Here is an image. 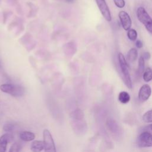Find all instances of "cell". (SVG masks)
<instances>
[{"mask_svg":"<svg viewBox=\"0 0 152 152\" xmlns=\"http://www.w3.org/2000/svg\"><path fill=\"white\" fill-rule=\"evenodd\" d=\"M118 60L119 63V66L121 68V71L122 75V80L125 84V86L128 88H131L132 87V81L131 79V76L128 70V64L124 56V55L119 52L118 53Z\"/></svg>","mask_w":152,"mask_h":152,"instance_id":"6da1fadb","label":"cell"},{"mask_svg":"<svg viewBox=\"0 0 152 152\" xmlns=\"http://www.w3.org/2000/svg\"><path fill=\"white\" fill-rule=\"evenodd\" d=\"M1 90L14 97H21L25 93L23 87L13 84H4L0 86Z\"/></svg>","mask_w":152,"mask_h":152,"instance_id":"7a4b0ae2","label":"cell"},{"mask_svg":"<svg viewBox=\"0 0 152 152\" xmlns=\"http://www.w3.org/2000/svg\"><path fill=\"white\" fill-rule=\"evenodd\" d=\"M137 17L145 28L152 34V18L144 7H140L137 8Z\"/></svg>","mask_w":152,"mask_h":152,"instance_id":"3957f363","label":"cell"},{"mask_svg":"<svg viewBox=\"0 0 152 152\" xmlns=\"http://www.w3.org/2000/svg\"><path fill=\"white\" fill-rule=\"evenodd\" d=\"M45 152H56L55 144L50 131L45 129L43 132Z\"/></svg>","mask_w":152,"mask_h":152,"instance_id":"277c9868","label":"cell"},{"mask_svg":"<svg viewBox=\"0 0 152 152\" xmlns=\"http://www.w3.org/2000/svg\"><path fill=\"white\" fill-rule=\"evenodd\" d=\"M137 143L140 147H152V134L147 132H141L138 137Z\"/></svg>","mask_w":152,"mask_h":152,"instance_id":"5b68a950","label":"cell"},{"mask_svg":"<svg viewBox=\"0 0 152 152\" xmlns=\"http://www.w3.org/2000/svg\"><path fill=\"white\" fill-rule=\"evenodd\" d=\"M97 7L104 19L107 21H111L112 17L110 10L105 0H96Z\"/></svg>","mask_w":152,"mask_h":152,"instance_id":"8992f818","label":"cell"},{"mask_svg":"<svg viewBox=\"0 0 152 152\" xmlns=\"http://www.w3.org/2000/svg\"><path fill=\"white\" fill-rule=\"evenodd\" d=\"M118 15L123 28L125 30H129L132 25V21L129 14L124 11H121Z\"/></svg>","mask_w":152,"mask_h":152,"instance_id":"52a82bcc","label":"cell"},{"mask_svg":"<svg viewBox=\"0 0 152 152\" xmlns=\"http://www.w3.org/2000/svg\"><path fill=\"white\" fill-rule=\"evenodd\" d=\"M151 93V87L148 84H144L142 86L139 90L138 93V99L142 102L147 101L150 97Z\"/></svg>","mask_w":152,"mask_h":152,"instance_id":"ba28073f","label":"cell"},{"mask_svg":"<svg viewBox=\"0 0 152 152\" xmlns=\"http://www.w3.org/2000/svg\"><path fill=\"white\" fill-rule=\"evenodd\" d=\"M12 140L10 133H5L0 137V152H6L8 143Z\"/></svg>","mask_w":152,"mask_h":152,"instance_id":"9c48e42d","label":"cell"},{"mask_svg":"<svg viewBox=\"0 0 152 152\" xmlns=\"http://www.w3.org/2000/svg\"><path fill=\"white\" fill-rule=\"evenodd\" d=\"M30 149L33 152H40L44 150V142L42 140H34L30 145Z\"/></svg>","mask_w":152,"mask_h":152,"instance_id":"30bf717a","label":"cell"},{"mask_svg":"<svg viewBox=\"0 0 152 152\" xmlns=\"http://www.w3.org/2000/svg\"><path fill=\"white\" fill-rule=\"evenodd\" d=\"M107 125L109 129L113 133L115 134H118L119 132V128L117 123L115 120L112 119H109L107 121Z\"/></svg>","mask_w":152,"mask_h":152,"instance_id":"8fae6325","label":"cell"},{"mask_svg":"<svg viewBox=\"0 0 152 152\" xmlns=\"http://www.w3.org/2000/svg\"><path fill=\"white\" fill-rule=\"evenodd\" d=\"M20 138L23 141H31L35 138V134L30 131H22L20 133Z\"/></svg>","mask_w":152,"mask_h":152,"instance_id":"7c38bea8","label":"cell"},{"mask_svg":"<svg viewBox=\"0 0 152 152\" xmlns=\"http://www.w3.org/2000/svg\"><path fill=\"white\" fill-rule=\"evenodd\" d=\"M138 57V51L135 48H131L130 50L127 53V59L128 61L132 62H134Z\"/></svg>","mask_w":152,"mask_h":152,"instance_id":"4fadbf2b","label":"cell"},{"mask_svg":"<svg viewBox=\"0 0 152 152\" xmlns=\"http://www.w3.org/2000/svg\"><path fill=\"white\" fill-rule=\"evenodd\" d=\"M118 100L121 103L123 104H126L129 102L130 96L129 93H127L126 91H121L119 94Z\"/></svg>","mask_w":152,"mask_h":152,"instance_id":"5bb4252c","label":"cell"},{"mask_svg":"<svg viewBox=\"0 0 152 152\" xmlns=\"http://www.w3.org/2000/svg\"><path fill=\"white\" fill-rule=\"evenodd\" d=\"M145 69V60L142 56V55L140 57L138 60V74L141 76L143 74Z\"/></svg>","mask_w":152,"mask_h":152,"instance_id":"9a60e30c","label":"cell"},{"mask_svg":"<svg viewBox=\"0 0 152 152\" xmlns=\"http://www.w3.org/2000/svg\"><path fill=\"white\" fill-rule=\"evenodd\" d=\"M71 116L74 119H75L77 121H80L83 119L84 113L81 109H77L71 113Z\"/></svg>","mask_w":152,"mask_h":152,"instance_id":"2e32d148","label":"cell"},{"mask_svg":"<svg viewBox=\"0 0 152 152\" xmlns=\"http://www.w3.org/2000/svg\"><path fill=\"white\" fill-rule=\"evenodd\" d=\"M142 77L145 82L150 81L152 80V69L150 67H147L144 70Z\"/></svg>","mask_w":152,"mask_h":152,"instance_id":"e0dca14e","label":"cell"},{"mask_svg":"<svg viewBox=\"0 0 152 152\" xmlns=\"http://www.w3.org/2000/svg\"><path fill=\"white\" fill-rule=\"evenodd\" d=\"M127 36L128 39L131 41H135L137 38V33L135 29H129L128 30Z\"/></svg>","mask_w":152,"mask_h":152,"instance_id":"ac0fdd59","label":"cell"},{"mask_svg":"<svg viewBox=\"0 0 152 152\" xmlns=\"http://www.w3.org/2000/svg\"><path fill=\"white\" fill-rule=\"evenodd\" d=\"M142 119L146 123H152V109L148 110L144 114Z\"/></svg>","mask_w":152,"mask_h":152,"instance_id":"d6986e66","label":"cell"},{"mask_svg":"<svg viewBox=\"0 0 152 152\" xmlns=\"http://www.w3.org/2000/svg\"><path fill=\"white\" fill-rule=\"evenodd\" d=\"M21 148V145L18 142H15L12 144L8 152H19Z\"/></svg>","mask_w":152,"mask_h":152,"instance_id":"ffe728a7","label":"cell"},{"mask_svg":"<svg viewBox=\"0 0 152 152\" xmlns=\"http://www.w3.org/2000/svg\"><path fill=\"white\" fill-rule=\"evenodd\" d=\"M14 128V125L12 124L11 123H8V124H5L4 126H3V129L8 133H10V132H11Z\"/></svg>","mask_w":152,"mask_h":152,"instance_id":"44dd1931","label":"cell"},{"mask_svg":"<svg viewBox=\"0 0 152 152\" xmlns=\"http://www.w3.org/2000/svg\"><path fill=\"white\" fill-rule=\"evenodd\" d=\"M113 2L116 7L122 8L125 5V2L124 0H113Z\"/></svg>","mask_w":152,"mask_h":152,"instance_id":"7402d4cb","label":"cell"},{"mask_svg":"<svg viewBox=\"0 0 152 152\" xmlns=\"http://www.w3.org/2000/svg\"><path fill=\"white\" fill-rule=\"evenodd\" d=\"M141 132H147L152 134V124H148L142 128Z\"/></svg>","mask_w":152,"mask_h":152,"instance_id":"603a6c76","label":"cell"},{"mask_svg":"<svg viewBox=\"0 0 152 152\" xmlns=\"http://www.w3.org/2000/svg\"><path fill=\"white\" fill-rule=\"evenodd\" d=\"M142 56L143 57V58L146 60H148L150 57H151V55H150V53L148 52H145L142 55Z\"/></svg>","mask_w":152,"mask_h":152,"instance_id":"cb8c5ba5","label":"cell"},{"mask_svg":"<svg viewBox=\"0 0 152 152\" xmlns=\"http://www.w3.org/2000/svg\"><path fill=\"white\" fill-rule=\"evenodd\" d=\"M135 45H136V46L138 48H141L142 47V46H143L142 42L140 40H137V41L135 42Z\"/></svg>","mask_w":152,"mask_h":152,"instance_id":"d4e9b609","label":"cell"},{"mask_svg":"<svg viewBox=\"0 0 152 152\" xmlns=\"http://www.w3.org/2000/svg\"><path fill=\"white\" fill-rule=\"evenodd\" d=\"M74 0H65V1H66L67 2H73Z\"/></svg>","mask_w":152,"mask_h":152,"instance_id":"484cf974","label":"cell"}]
</instances>
